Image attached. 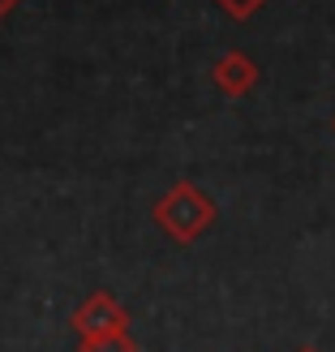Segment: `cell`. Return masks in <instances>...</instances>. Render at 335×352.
Returning a JSON list of instances; mask_svg holds the SVG:
<instances>
[{
    "instance_id": "obj_1",
    "label": "cell",
    "mask_w": 335,
    "mask_h": 352,
    "mask_svg": "<svg viewBox=\"0 0 335 352\" xmlns=\"http://www.w3.org/2000/svg\"><path fill=\"white\" fill-rule=\"evenodd\" d=\"M219 206L206 189H198L193 181H176L160 202H155V223L176 241V245H193L210 223H215Z\"/></svg>"
},
{
    "instance_id": "obj_2",
    "label": "cell",
    "mask_w": 335,
    "mask_h": 352,
    "mask_svg": "<svg viewBox=\"0 0 335 352\" xmlns=\"http://www.w3.org/2000/svg\"><path fill=\"white\" fill-rule=\"evenodd\" d=\"M74 331L78 340H95V336H112V331H129V314L112 292H91L86 301L74 309Z\"/></svg>"
},
{
    "instance_id": "obj_3",
    "label": "cell",
    "mask_w": 335,
    "mask_h": 352,
    "mask_svg": "<svg viewBox=\"0 0 335 352\" xmlns=\"http://www.w3.org/2000/svg\"><path fill=\"white\" fill-rule=\"evenodd\" d=\"M210 82H215V91L241 99L258 86V65L245 56V52H224V56L210 65Z\"/></svg>"
},
{
    "instance_id": "obj_4",
    "label": "cell",
    "mask_w": 335,
    "mask_h": 352,
    "mask_svg": "<svg viewBox=\"0 0 335 352\" xmlns=\"http://www.w3.org/2000/svg\"><path fill=\"white\" fill-rule=\"evenodd\" d=\"M82 352H138L129 331H112V336H95V340H82Z\"/></svg>"
},
{
    "instance_id": "obj_5",
    "label": "cell",
    "mask_w": 335,
    "mask_h": 352,
    "mask_svg": "<svg viewBox=\"0 0 335 352\" xmlns=\"http://www.w3.org/2000/svg\"><path fill=\"white\" fill-rule=\"evenodd\" d=\"M215 5H219L224 13H233L237 22H245V17H254L262 5H267V0H215Z\"/></svg>"
},
{
    "instance_id": "obj_6",
    "label": "cell",
    "mask_w": 335,
    "mask_h": 352,
    "mask_svg": "<svg viewBox=\"0 0 335 352\" xmlns=\"http://www.w3.org/2000/svg\"><path fill=\"white\" fill-rule=\"evenodd\" d=\"M17 5H22V0H0V17H9V13H13Z\"/></svg>"
},
{
    "instance_id": "obj_7",
    "label": "cell",
    "mask_w": 335,
    "mask_h": 352,
    "mask_svg": "<svg viewBox=\"0 0 335 352\" xmlns=\"http://www.w3.org/2000/svg\"><path fill=\"white\" fill-rule=\"evenodd\" d=\"M301 352H318V348H301Z\"/></svg>"
},
{
    "instance_id": "obj_8",
    "label": "cell",
    "mask_w": 335,
    "mask_h": 352,
    "mask_svg": "<svg viewBox=\"0 0 335 352\" xmlns=\"http://www.w3.org/2000/svg\"><path fill=\"white\" fill-rule=\"evenodd\" d=\"M331 133H335V116H331Z\"/></svg>"
}]
</instances>
